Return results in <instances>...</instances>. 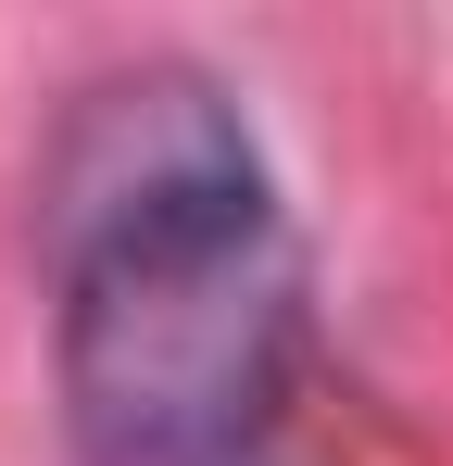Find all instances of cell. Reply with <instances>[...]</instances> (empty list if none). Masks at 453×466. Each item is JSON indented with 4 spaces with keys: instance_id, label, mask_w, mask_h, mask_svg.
<instances>
[{
    "instance_id": "obj_1",
    "label": "cell",
    "mask_w": 453,
    "mask_h": 466,
    "mask_svg": "<svg viewBox=\"0 0 453 466\" xmlns=\"http://www.w3.org/2000/svg\"><path fill=\"white\" fill-rule=\"evenodd\" d=\"M51 353L88 466H277L302 239L202 64H114L38 152Z\"/></svg>"
}]
</instances>
